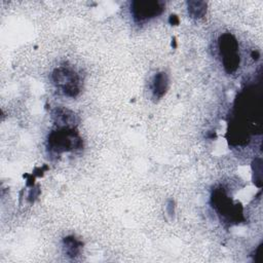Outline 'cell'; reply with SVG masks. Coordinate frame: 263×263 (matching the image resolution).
<instances>
[{
    "mask_svg": "<svg viewBox=\"0 0 263 263\" xmlns=\"http://www.w3.org/2000/svg\"><path fill=\"white\" fill-rule=\"evenodd\" d=\"M82 139L74 127H58L47 137V150L51 156H59L64 152L81 149Z\"/></svg>",
    "mask_w": 263,
    "mask_h": 263,
    "instance_id": "1",
    "label": "cell"
},
{
    "mask_svg": "<svg viewBox=\"0 0 263 263\" xmlns=\"http://www.w3.org/2000/svg\"><path fill=\"white\" fill-rule=\"evenodd\" d=\"M211 202L221 220H224L230 224L239 223L241 220H243L241 205L238 203H233L224 188L220 187L214 189Z\"/></svg>",
    "mask_w": 263,
    "mask_h": 263,
    "instance_id": "2",
    "label": "cell"
},
{
    "mask_svg": "<svg viewBox=\"0 0 263 263\" xmlns=\"http://www.w3.org/2000/svg\"><path fill=\"white\" fill-rule=\"evenodd\" d=\"M51 80L55 87L67 97L75 98L80 91V78L76 71L68 66L54 69Z\"/></svg>",
    "mask_w": 263,
    "mask_h": 263,
    "instance_id": "3",
    "label": "cell"
},
{
    "mask_svg": "<svg viewBox=\"0 0 263 263\" xmlns=\"http://www.w3.org/2000/svg\"><path fill=\"white\" fill-rule=\"evenodd\" d=\"M218 47L225 71L229 74L235 72L240 63L238 43L235 37L230 33L222 34L218 40Z\"/></svg>",
    "mask_w": 263,
    "mask_h": 263,
    "instance_id": "4",
    "label": "cell"
},
{
    "mask_svg": "<svg viewBox=\"0 0 263 263\" xmlns=\"http://www.w3.org/2000/svg\"><path fill=\"white\" fill-rule=\"evenodd\" d=\"M164 9L161 1L155 0H138L130 3V12L136 22H144L146 20L159 15Z\"/></svg>",
    "mask_w": 263,
    "mask_h": 263,
    "instance_id": "5",
    "label": "cell"
},
{
    "mask_svg": "<svg viewBox=\"0 0 263 263\" xmlns=\"http://www.w3.org/2000/svg\"><path fill=\"white\" fill-rule=\"evenodd\" d=\"M52 119L54 120L58 127H74L78 121L76 115L65 108H55L52 112Z\"/></svg>",
    "mask_w": 263,
    "mask_h": 263,
    "instance_id": "6",
    "label": "cell"
},
{
    "mask_svg": "<svg viewBox=\"0 0 263 263\" xmlns=\"http://www.w3.org/2000/svg\"><path fill=\"white\" fill-rule=\"evenodd\" d=\"M168 86V77L165 72L155 74L152 80V93L155 99H160L164 96Z\"/></svg>",
    "mask_w": 263,
    "mask_h": 263,
    "instance_id": "7",
    "label": "cell"
},
{
    "mask_svg": "<svg viewBox=\"0 0 263 263\" xmlns=\"http://www.w3.org/2000/svg\"><path fill=\"white\" fill-rule=\"evenodd\" d=\"M65 253L70 258H75L79 255L80 249L82 248V242L75 238L74 236H67L63 239Z\"/></svg>",
    "mask_w": 263,
    "mask_h": 263,
    "instance_id": "8",
    "label": "cell"
},
{
    "mask_svg": "<svg viewBox=\"0 0 263 263\" xmlns=\"http://www.w3.org/2000/svg\"><path fill=\"white\" fill-rule=\"evenodd\" d=\"M188 11L192 17H201L206 11V3L200 1L188 2Z\"/></svg>",
    "mask_w": 263,
    "mask_h": 263,
    "instance_id": "9",
    "label": "cell"
},
{
    "mask_svg": "<svg viewBox=\"0 0 263 263\" xmlns=\"http://www.w3.org/2000/svg\"><path fill=\"white\" fill-rule=\"evenodd\" d=\"M253 168H254V175H255V184L258 187H261L262 184V164L261 159L257 158L253 162Z\"/></svg>",
    "mask_w": 263,
    "mask_h": 263,
    "instance_id": "10",
    "label": "cell"
},
{
    "mask_svg": "<svg viewBox=\"0 0 263 263\" xmlns=\"http://www.w3.org/2000/svg\"><path fill=\"white\" fill-rule=\"evenodd\" d=\"M166 209H167L168 215H171V216L174 215V202H173V200H170V201H168V204H167Z\"/></svg>",
    "mask_w": 263,
    "mask_h": 263,
    "instance_id": "11",
    "label": "cell"
},
{
    "mask_svg": "<svg viewBox=\"0 0 263 263\" xmlns=\"http://www.w3.org/2000/svg\"><path fill=\"white\" fill-rule=\"evenodd\" d=\"M170 23L172 24V25H178L179 24V18H178V16L177 15H171L170 16Z\"/></svg>",
    "mask_w": 263,
    "mask_h": 263,
    "instance_id": "12",
    "label": "cell"
}]
</instances>
